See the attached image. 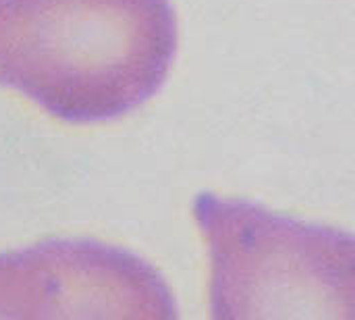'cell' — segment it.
Masks as SVG:
<instances>
[{
  "mask_svg": "<svg viewBox=\"0 0 355 320\" xmlns=\"http://www.w3.org/2000/svg\"><path fill=\"white\" fill-rule=\"evenodd\" d=\"M171 0H0V85L71 125L121 119L164 85Z\"/></svg>",
  "mask_w": 355,
  "mask_h": 320,
  "instance_id": "6da1fadb",
  "label": "cell"
},
{
  "mask_svg": "<svg viewBox=\"0 0 355 320\" xmlns=\"http://www.w3.org/2000/svg\"><path fill=\"white\" fill-rule=\"evenodd\" d=\"M196 225L210 258V317L355 319V242L243 198L202 192Z\"/></svg>",
  "mask_w": 355,
  "mask_h": 320,
  "instance_id": "7a4b0ae2",
  "label": "cell"
},
{
  "mask_svg": "<svg viewBox=\"0 0 355 320\" xmlns=\"http://www.w3.org/2000/svg\"><path fill=\"white\" fill-rule=\"evenodd\" d=\"M162 275L98 239H44L0 252V319H177Z\"/></svg>",
  "mask_w": 355,
  "mask_h": 320,
  "instance_id": "3957f363",
  "label": "cell"
}]
</instances>
